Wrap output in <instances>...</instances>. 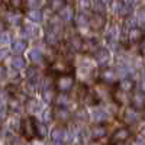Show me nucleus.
<instances>
[{
	"mask_svg": "<svg viewBox=\"0 0 145 145\" xmlns=\"http://www.w3.org/2000/svg\"><path fill=\"white\" fill-rule=\"evenodd\" d=\"M131 103L134 105L135 109H144L145 107V93L139 91V93H135L134 94V97H132Z\"/></svg>",
	"mask_w": 145,
	"mask_h": 145,
	"instance_id": "9b49d317",
	"label": "nucleus"
},
{
	"mask_svg": "<svg viewBox=\"0 0 145 145\" xmlns=\"http://www.w3.org/2000/svg\"><path fill=\"white\" fill-rule=\"evenodd\" d=\"M89 18L86 16V15H84V13H80L78 16H77V19H76V23H77V26H87L89 25Z\"/></svg>",
	"mask_w": 145,
	"mask_h": 145,
	"instance_id": "cd10ccee",
	"label": "nucleus"
},
{
	"mask_svg": "<svg viewBox=\"0 0 145 145\" xmlns=\"http://www.w3.org/2000/svg\"><path fill=\"white\" fill-rule=\"evenodd\" d=\"M22 132H23V137L26 139H33L36 137V129H35V120L32 118H25L22 120Z\"/></svg>",
	"mask_w": 145,
	"mask_h": 145,
	"instance_id": "f03ea898",
	"label": "nucleus"
},
{
	"mask_svg": "<svg viewBox=\"0 0 145 145\" xmlns=\"http://www.w3.org/2000/svg\"><path fill=\"white\" fill-rule=\"evenodd\" d=\"M25 50H26V42L23 39H18V41H15L13 44H12V51L16 52V54H20Z\"/></svg>",
	"mask_w": 145,
	"mask_h": 145,
	"instance_id": "aec40b11",
	"label": "nucleus"
},
{
	"mask_svg": "<svg viewBox=\"0 0 145 145\" xmlns=\"http://www.w3.org/2000/svg\"><path fill=\"white\" fill-rule=\"evenodd\" d=\"M58 39H59V35H58V33H55V32L51 31V29H48V31H46L45 41L50 44V45H55V44L58 42Z\"/></svg>",
	"mask_w": 145,
	"mask_h": 145,
	"instance_id": "4be33fe9",
	"label": "nucleus"
},
{
	"mask_svg": "<svg viewBox=\"0 0 145 145\" xmlns=\"http://www.w3.org/2000/svg\"><path fill=\"white\" fill-rule=\"evenodd\" d=\"M144 36H145V35H144V31H142L141 28L134 26V28H131L128 38H129V41H131L132 44H137V42H141V41L144 39Z\"/></svg>",
	"mask_w": 145,
	"mask_h": 145,
	"instance_id": "0eeeda50",
	"label": "nucleus"
},
{
	"mask_svg": "<svg viewBox=\"0 0 145 145\" xmlns=\"http://www.w3.org/2000/svg\"><path fill=\"white\" fill-rule=\"evenodd\" d=\"M105 23H106V18H105V15H103V13H100V12L94 13V15L91 16V19L89 20V25H90L93 29H96V31L103 29Z\"/></svg>",
	"mask_w": 145,
	"mask_h": 145,
	"instance_id": "7ed1b4c3",
	"label": "nucleus"
},
{
	"mask_svg": "<svg viewBox=\"0 0 145 145\" xmlns=\"http://www.w3.org/2000/svg\"><path fill=\"white\" fill-rule=\"evenodd\" d=\"M32 145H42V144H39V142H33Z\"/></svg>",
	"mask_w": 145,
	"mask_h": 145,
	"instance_id": "3c124183",
	"label": "nucleus"
},
{
	"mask_svg": "<svg viewBox=\"0 0 145 145\" xmlns=\"http://www.w3.org/2000/svg\"><path fill=\"white\" fill-rule=\"evenodd\" d=\"M97 2H100L102 5H105V6H106V5H109V3H110L112 0H97Z\"/></svg>",
	"mask_w": 145,
	"mask_h": 145,
	"instance_id": "de8ad7c7",
	"label": "nucleus"
},
{
	"mask_svg": "<svg viewBox=\"0 0 145 145\" xmlns=\"http://www.w3.org/2000/svg\"><path fill=\"white\" fill-rule=\"evenodd\" d=\"M35 129H36V135L39 138H44L46 135V129H45V123L42 122H35Z\"/></svg>",
	"mask_w": 145,
	"mask_h": 145,
	"instance_id": "a878e982",
	"label": "nucleus"
},
{
	"mask_svg": "<svg viewBox=\"0 0 145 145\" xmlns=\"http://www.w3.org/2000/svg\"><path fill=\"white\" fill-rule=\"evenodd\" d=\"M12 67H13L15 70H22L23 67H25V58L18 55V57H13V59H12Z\"/></svg>",
	"mask_w": 145,
	"mask_h": 145,
	"instance_id": "5701e85b",
	"label": "nucleus"
},
{
	"mask_svg": "<svg viewBox=\"0 0 145 145\" xmlns=\"http://www.w3.org/2000/svg\"><path fill=\"white\" fill-rule=\"evenodd\" d=\"M9 44V35L6 32H0V45L5 46Z\"/></svg>",
	"mask_w": 145,
	"mask_h": 145,
	"instance_id": "2f4dec72",
	"label": "nucleus"
},
{
	"mask_svg": "<svg viewBox=\"0 0 145 145\" xmlns=\"http://www.w3.org/2000/svg\"><path fill=\"white\" fill-rule=\"evenodd\" d=\"M134 87H135V83L131 78H123V80L119 81V90H122V91L129 93V91L134 90Z\"/></svg>",
	"mask_w": 145,
	"mask_h": 145,
	"instance_id": "4468645a",
	"label": "nucleus"
},
{
	"mask_svg": "<svg viewBox=\"0 0 145 145\" xmlns=\"http://www.w3.org/2000/svg\"><path fill=\"white\" fill-rule=\"evenodd\" d=\"M12 145H25V142H23L22 139H19V138H13V141H12Z\"/></svg>",
	"mask_w": 145,
	"mask_h": 145,
	"instance_id": "a19ab883",
	"label": "nucleus"
},
{
	"mask_svg": "<svg viewBox=\"0 0 145 145\" xmlns=\"http://www.w3.org/2000/svg\"><path fill=\"white\" fill-rule=\"evenodd\" d=\"M0 12H6V7H5V5H3L2 0H0Z\"/></svg>",
	"mask_w": 145,
	"mask_h": 145,
	"instance_id": "09e8293b",
	"label": "nucleus"
},
{
	"mask_svg": "<svg viewBox=\"0 0 145 145\" xmlns=\"http://www.w3.org/2000/svg\"><path fill=\"white\" fill-rule=\"evenodd\" d=\"M142 134H144V135H145V129H144V131H142Z\"/></svg>",
	"mask_w": 145,
	"mask_h": 145,
	"instance_id": "864d4df0",
	"label": "nucleus"
},
{
	"mask_svg": "<svg viewBox=\"0 0 145 145\" xmlns=\"http://www.w3.org/2000/svg\"><path fill=\"white\" fill-rule=\"evenodd\" d=\"M26 109H28L31 113H35V112L39 110V103L36 102L35 99H29L28 103H26Z\"/></svg>",
	"mask_w": 145,
	"mask_h": 145,
	"instance_id": "393cba45",
	"label": "nucleus"
},
{
	"mask_svg": "<svg viewBox=\"0 0 145 145\" xmlns=\"http://www.w3.org/2000/svg\"><path fill=\"white\" fill-rule=\"evenodd\" d=\"M144 74H145V65H144Z\"/></svg>",
	"mask_w": 145,
	"mask_h": 145,
	"instance_id": "5fc2aeb1",
	"label": "nucleus"
},
{
	"mask_svg": "<svg viewBox=\"0 0 145 145\" xmlns=\"http://www.w3.org/2000/svg\"><path fill=\"white\" fill-rule=\"evenodd\" d=\"M51 138L55 142H64L67 139V132H65L64 128H59V126L58 128H54L52 132H51Z\"/></svg>",
	"mask_w": 145,
	"mask_h": 145,
	"instance_id": "9d476101",
	"label": "nucleus"
},
{
	"mask_svg": "<svg viewBox=\"0 0 145 145\" xmlns=\"http://www.w3.org/2000/svg\"><path fill=\"white\" fill-rule=\"evenodd\" d=\"M91 145H107V141L105 139V137L103 138H97V139H94L91 142Z\"/></svg>",
	"mask_w": 145,
	"mask_h": 145,
	"instance_id": "c9c22d12",
	"label": "nucleus"
},
{
	"mask_svg": "<svg viewBox=\"0 0 145 145\" xmlns=\"http://www.w3.org/2000/svg\"><path fill=\"white\" fill-rule=\"evenodd\" d=\"M7 50H5V48H0V61H2V59H5L6 57H7Z\"/></svg>",
	"mask_w": 145,
	"mask_h": 145,
	"instance_id": "4c0bfd02",
	"label": "nucleus"
},
{
	"mask_svg": "<svg viewBox=\"0 0 145 145\" xmlns=\"http://www.w3.org/2000/svg\"><path fill=\"white\" fill-rule=\"evenodd\" d=\"M138 2H139V0H125V3H126V5H129L131 7H132V6H135Z\"/></svg>",
	"mask_w": 145,
	"mask_h": 145,
	"instance_id": "79ce46f5",
	"label": "nucleus"
},
{
	"mask_svg": "<svg viewBox=\"0 0 145 145\" xmlns=\"http://www.w3.org/2000/svg\"><path fill=\"white\" fill-rule=\"evenodd\" d=\"M54 99H55L54 89H52V87H50V89H45V90H44V100L51 103V102H54Z\"/></svg>",
	"mask_w": 145,
	"mask_h": 145,
	"instance_id": "bb28decb",
	"label": "nucleus"
},
{
	"mask_svg": "<svg viewBox=\"0 0 145 145\" xmlns=\"http://www.w3.org/2000/svg\"><path fill=\"white\" fill-rule=\"evenodd\" d=\"M134 145H145V139H141V138H139V139H137V141H135V144H134Z\"/></svg>",
	"mask_w": 145,
	"mask_h": 145,
	"instance_id": "49530a36",
	"label": "nucleus"
},
{
	"mask_svg": "<svg viewBox=\"0 0 145 145\" xmlns=\"http://www.w3.org/2000/svg\"><path fill=\"white\" fill-rule=\"evenodd\" d=\"M51 116H52V113H51V112H45V113H44V119H45V120H46V119L50 120V119H51Z\"/></svg>",
	"mask_w": 145,
	"mask_h": 145,
	"instance_id": "a18cd8bd",
	"label": "nucleus"
},
{
	"mask_svg": "<svg viewBox=\"0 0 145 145\" xmlns=\"http://www.w3.org/2000/svg\"><path fill=\"white\" fill-rule=\"evenodd\" d=\"M54 116L59 120V122H67V120L70 119V112L67 110L65 107H63V106H58V107L55 109V113H54Z\"/></svg>",
	"mask_w": 145,
	"mask_h": 145,
	"instance_id": "ddd939ff",
	"label": "nucleus"
},
{
	"mask_svg": "<svg viewBox=\"0 0 145 145\" xmlns=\"http://www.w3.org/2000/svg\"><path fill=\"white\" fill-rule=\"evenodd\" d=\"M94 58H96V61H97L99 65H106L109 63V59H110V54H109V51L105 50V48H100V50L94 54Z\"/></svg>",
	"mask_w": 145,
	"mask_h": 145,
	"instance_id": "6e6552de",
	"label": "nucleus"
},
{
	"mask_svg": "<svg viewBox=\"0 0 145 145\" xmlns=\"http://www.w3.org/2000/svg\"><path fill=\"white\" fill-rule=\"evenodd\" d=\"M48 29H51V31H54L55 33L61 35L63 25H61V20H59V18H55V16H54V18L50 20V26H48Z\"/></svg>",
	"mask_w": 145,
	"mask_h": 145,
	"instance_id": "dca6fc26",
	"label": "nucleus"
},
{
	"mask_svg": "<svg viewBox=\"0 0 145 145\" xmlns=\"http://www.w3.org/2000/svg\"><path fill=\"white\" fill-rule=\"evenodd\" d=\"M74 86V77L71 74H63L59 76L55 81V89L59 91V93H67L72 89Z\"/></svg>",
	"mask_w": 145,
	"mask_h": 145,
	"instance_id": "f257e3e1",
	"label": "nucleus"
},
{
	"mask_svg": "<svg viewBox=\"0 0 145 145\" xmlns=\"http://www.w3.org/2000/svg\"><path fill=\"white\" fill-rule=\"evenodd\" d=\"M80 6H81L83 10L91 9V0H80Z\"/></svg>",
	"mask_w": 145,
	"mask_h": 145,
	"instance_id": "473e14b6",
	"label": "nucleus"
},
{
	"mask_svg": "<svg viewBox=\"0 0 145 145\" xmlns=\"http://www.w3.org/2000/svg\"><path fill=\"white\" fill-rule=\"evenodd\" d=\"M142 52H144V54H145V45H144V46H142Z\"/></svg>",
	"mask_w": 145,
	"mask_h": 145,
	"instance_id": "603ef678",
	"label": "nucleus"
},
{
	"mask_svg": "<svg viewBox=\"0 0 145 145\" xmlns=\"http://www.w3.org/2000/svg\"><path fill=\"white\" fill-rule=\"evenodd\" d=\"M9 22L12 23V25H18V23L20 22V16H18V15H15V16L10 15V16H9Z\"/></svg>",
	"mask_w": 145,
	"mask_h": 145,
	"instance_id": "f704fd0d",
	"label": "nucleus"
},
{
	"mask_svg": "<svg viewBox=\"0 0 145 145\" xmlns=\"http://www.w3.org/2000/svg\"><path fill=\"white\" fill-rule=\"evenodd\" d=\"M115 100L118 102V105H125L128 103V97H126V91H122V90H119L115 93Z\"/></svg>",
	"mask_w": 145,
	"mask_h": 145,
	"instance_id": "b1692460",
	"label": "nucleus"
},
{
	"mask_svg": "<svg viewBox=\"0 0 145 145\" xmlns=\"http://www.w3.org/2000/svg\"><path fill=\"white\" fill-rule=\"evenodd\" d=\"M142 91H144V93H145V80H144V81H142Z\"/></svg>",
	"mask_w": 145,
	"mask_h": 145,
	"instance_id": "8fccbe9b",
	"label": "nucleus"
},
{
	"mask_svg": "<svg viewBox=\"0 0 145 145\" xmlns=\"http://www.w3.org/2000/svg\"><path fill=\"white\" fill-rule=\"evenodd\" d=\"M58 15H59V18H61L63 20L71 22L72 19H74V9H72L71 6H68V5H64L61 9L58 10Z\"/></svg>",
	"mask_w": 145,
	"mask_h": 145,
	"instance_id": "39448f33",
	"label": "nucleus"
},
{
	"mask_svg": "<svg viewBox=\"0 0 145 145\" xmlns=\"http://www.w3.org/2000/svg\"><path fill=\"white\" fill-rule=\"evenodd\" d=\"M129 135H131L129 129H126V128H120V129H118V131L115 132V134L112 135V142H113V144L125 142V141L129 138Z\"/></svg>",
	"mask_w": 145,
	"mask_h": 145,
	"instance_id": "20e7f679",
	"label": "nucleus"
},
{
	"mask_svg": "<svg viewBox=\"0 0 145 145\" xmlns=\"http://www.w3.org/2000/svg\"><path fill=\"white\" fill-rule=\"evenodd\" d=\"M93 119L96 122H105V120H107V113L103 109H94L93 110Z\"/></svg>",
	"mask_w": 145,
	"mask_h": 145,
	"instance_id": "412c9836",
	"label": "nucleus"
},
{
	"mask_svg": "<svg viewBox=\"0 0 145 145\" xmlns=\"http://www.w3.org/2000/svg\"><path fill=\"white\" fill-rule=\"evenodd\" d=\"M116 77H118L116 71L112 70V68H103L102 72H100V78H102V81L109 83V84L115 83V81H116Z\"/></svg>",
	"mask_w": 145,
	"mask_h": 145,
	"instance_id": "423d86ee",
	"label": "nucleus"
},
{
	"mask_svg": "<svg viewBox=\"0 0 145 145\" xmlns=\"http://www.w3.org/2000/svg\"><path fill=\"white\" fill-rule=\"evenodd\" d=\"M138 119H139V118H138V112H137L135 107H128L126 110H125V113H123V120H125L126 123L132 125V123H135Z\"/></svg>",
	"mask_w": 145,
	"mask_h": 145,
	"instance_id": "1a4fd4ad",
	"label": "nucleus"
},
{
	"mask_svg": "<svg viewBox=\"0 0 145 145\" xmlns=\"http://www.w3.org/2000/svg\"><path fill=\"white\" fill-rule=\"evenodd\" d=\"M106 132H107V129L103 126V125H99V126H94L93 129H91V138L93 139H97V138H103V137H106Z\"/></svg>",
	"mask_w": 145,
	"mask_h": 145,
	"instance_id": "6ab92c4d",
	"label": "nucleus"
},
{
	"mask_svg": "<svg viewBox=\"0 0 145 145\" xmlns=\"http://www.w3.org/2000/svg\"><path fill=\"white\" fill-rule=\"evenodd\" d=\"M10 3H12V6H13L15 9H19L22 6V0H10Z\"/></svg>",
	"mask_w": 145,
	"mask_h": 145,
	"instance_id": "e433bc0d",
	"label": "nucleus"
},
{
	"mask_svg": "<svg viewBox=\"0 0 145 145\" xmlns=\"http://www.w3.org/2000/svg\"><path fill=\"white\" fill-rule=\"evenodd\" d=\"M26 16L32 20V22H41L42 20V12L39 9H29L26 12Z\"/></svg>",
	"mask_w": 145,
	"mask_h": 145,
	"instance_id": "f3484780",
	"label": "nucleus"
},
{
	"mask_svg": "<svg viewBox=\"0 0 145 145\" xmlns=\"http://www.w3.org/2000/svg\"><path fill=\"white\" fill-rule=\"evenodd\" d=\"M126 26L134 28V26H135V19H128V20H126Z\"/></svg>",
	"mask_w": 145,
	"mask_h": 145,
	"instance_id": "c03bdc74",
	"label": "nucleus"
},
{
	"mask_svg": "<svg viewBox=\"0 0 145 145\" xmlns=\"http://www.w3.org/2000/svg\"><path fill=\"white\" fill-rule=\"evenodd\" d=\"M6 76H7V74H6V68L0 65V80H5Z\"/></svg>",
	"mask_w": 145,
	"mask_h": 145,
	"instance_id": "58836bf2",
	"label": "nucleus"
},
{
	"mask_svg": "<svg viewBox=\"0 0 145 145\" xmlns=\"http://www.w3.org/2000/svg\"><path fill=\"white\" fill-rule=\"evenodd\" d=\"M39 5V0H26V6L29 9H36Z\"/></svg>",
	"mask_w": 145,
	"mask_h": 145,
	"instance_id": "72a5a7b5",
	"label": "nucleus"
},
{
	"mask_svg": "<svg viewBox=\"0 0 145 145\" xmlns=\"http://www.w3.org/2000/svg\"><path fill=\"white\" fill-rule=\"evenodd\" d=\"M74 119L78 120V122H86V120H87V113H86V110H83V109L77 110L76 115H74Z\"/></svg>",
	"mask_w": 145,
	"mask_h": 145,
	"instance_id": "7c9ffc66",
	"label": "nucleus"
},
{
	"mask_svg": "<svg viewBox=\"0 0 145 145\" xmlns=\"http://www.w3.org/2000/svg\"><path fill=\"white\" fill-rule=\"evenodd\" d=\"M64 5H65L64 0H50V6H51V9L55 10V12H58Z\"/></svg>",
	"mask_w": 145,
	"mask_h": 145,
	"instance_id": "c756f323",
	"label": "nucleus"
},
{
	"mask_svg": "<svg viewBox=\"0 0 145 145\" xmlns=\"http://www.w3.org/2000/svg\"><path fill=\"white\" fill-rule=\"evenodd\" d=\"M5 112H6V107H5V103H3L2 100H0V118H3Z\"/></svg>",
	"mask_w": 145,
	"mask_h": 145,
	"instance_id": "ea45409f",
	"label": "nucleus"
},
{
	"mask_svg": "<svg viewBox=\"0 0 145 145\" xmlns=\"http://www.w3.org/2000/svg\"><path fill=\"white\" fill-rule=\"evenodd\" d=\"M138 19H139L141 22H144V23H145V10H141V12H139V16H138Z\"/></svg>",
	"mask_w": 145,
	"mask_h": 145,
	"instance_id": "37998d69",
	"label": "nucleus"
},
{
	"mask_svg": "<svg viewBox=\"0 0 145 145\" xmlns=\"http://www.w3.org/2000/svg\"><path fill=\"white\" fill-rule=\"evenodd\" d=\"M29 58L33 64H42L44 63V55L39 50H32L29 52Z\"/></svg>",
	"mask_w": 145,
	"mask_h": 145,
	"instance_id": "a211bd4d",
	"label": "nucleus"
},
{
	"mask_svg": "<svg viewBox=\"0 0 145 145\" xmlns=\"http://www.w3.org/2000/svg\"><path fill=\"white\" fill-rule=\"evenodd\" d=\"M71 46L74 48V50H77V51H83V39H80L78 36H74V38L71 39Z\"/></svg>",
	"mask_w": 145,
	"mask_h": 145,
	"instance_id": "c85d7f7f",
	"label": "nucleus"
},
{
	"mask_svg": "<svg viewBox=\"0 0 145 145\" xmlns=\"http://www.w3.org/2000/svg\"><path fill=\"white\" fill-rule=\"evenodd\" d=\"M115 12L118 15L126 16V15H129V12H131V6L126 5L125 2H118V3H115Z\"/></svg>",
	"mask_w": 145,
	"mask_h": 145,
	"instance_id": "2eb2a0df",
	"label": "nucleus"
},
{
	"mask_svg": "<svg viewBox=\"0 0 145 145\" xmlns=\"http://www.w3.org/2000/svg\"><path fill=\"white\" fill-rule=\"evenodd\" d=\"M23 33L26 36H29V38H35V36H38L39 29L33 23H23Z\"/></svg>",
	"mask_w": 145,
	"mask_h": 145,
	"instance_id": "f8f14e48",
	"label": "nucleus"
}]
</instances>
